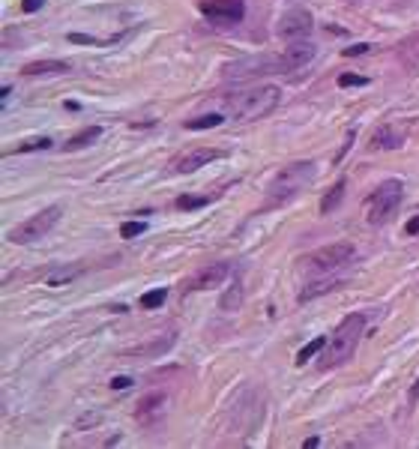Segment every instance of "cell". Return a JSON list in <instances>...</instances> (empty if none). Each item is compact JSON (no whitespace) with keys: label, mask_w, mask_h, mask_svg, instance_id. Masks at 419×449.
I'll list each match as a JSON object with an SVG mask.
<instances>
[{"label":"cell","mask_w":419,"mask_h":449,"mask_svg":"<svg viewBox=\"0 0 419 449\" xmlns=\"http://www.w3.org/2000/svg\"><path fill=\"white\" fill-rule=\"evenodd\" d=\"M165 300H168V291H165V288H156V291H147V293H144L138 303H141V309H159L162 303H165Z\"/></svg>","instance_id":"obj_25"},{"label":"cell","mask_w":419,"mask_h":449,"mask_svg":"<svg viewBox=\"0 0 419 449\" xmlns=\"http://www.w3.org/2000/svg\"><path fill=\"white\" fill-rule=\"evenodd\" d=\"M42 3H45V0H21V12H36V10H42Z\"/></svg>","instance_id":"obj_30"},{"label":"cell","mask_w":419,"mask_h":449,"mask_svg":"<svg viewBox=\"0 0 419 449\" xmlns=\"http://www.w3.org/2000/svg\"><path fill=\"white\" fill-rule=\"evenodd\" d=\"M144 231H147V224H144V222H123V224H120V237H123V240H132V237L144 234Z\"/></svg>","instance_id":"obj_26"},{"label":"cell","mask_w":419,"mask_h":449,"mask_svg":"<svg viewBox=\"0 0 419 449\" xmlns=\"http://www.w3.org/2000/svg\"><path fill=\"white\" fill-rule=\"evenodd\" d=\"M276 30H279V36L288 39V42H303V39L314 30V19H312L309 10L297 6V10H288V12L279 15Z\"/></svg>","instance_id":"obj_7"},{"label":"cell","mask_w":419,"mask_h":449,"mask_svg":"<svg viewBox=\"0 0 419 449\" xmlns=\"http://www.w3.org/2000/svg\"><path fill=\"white\" fill-rule=\"evenodd\" d=\"M398 60L410 69V72H419V33L407 36V39L398 45Z\"/></svg>","instance_id":"obj_15"},{"label":"cell","mask_w":419,"mask_h":449,"mask_svg":"<svg viewBox=\"0 0 419 449\" xmlns=\"http://www.w3.org/2000/svg\"><path fill=\"white\" fill-rule=\"evenodd\" d=\"M354 258H356L354 243H330V246L314 249L312 255H305L303 258V267L309 273H336L345 264L354 261Z\"/></svg>","instance_id":"obj_6"},{"label":"cell","mask_w":419,"mask_h":449,"mask_svg":"<svg viewBox=\"0 0 419 449\" xmlns=\"http://www.w3.org/2000/svg\"><path fill=\"white\" fill-rule=\"evenodd\" d=\"M314 177H318V165H314L312 159L290 162V165H285L276 177H272V183L267 186V201H270V207L294 201V198L303 192L305 186H312Z\"/></svg>","instance_id":"obj_3"},{"label":"cell","mask_w":419,"mask_h":449,"mask_svg":"<svg viewBox=\"0 0 419 449\" xmlns=\"http://www.w3.org/2000/svg\"><path fill=\"white\" fill-rule=\"evenodd\" d=\"M318 443H321V440H318V437H309V440H305V443H303V446H305V449H314V446H318Z\"/></svg>","instance_id":"obj_34"},{"label":"cell","mask_w":419,"mask_h":449,"mask_svg":"<svg viewBox=\"0 0 419 449\" xmlns=\"http://www.w3.org/2000/svg\"><path fill=\"white\" fill-rule=\"evenodd\" d=\"M239 306H243V282L237 279V282L225 291V297L219 300V309H222V312H237Z\"/></svg>","instance_id":"obj_18"},{"label":"cell","mask_w":419,"mask_h":449,"mask_svg":"<svg viewBox=\"0 0 419 449\" xmlns=\"http://www.w3.org/2000/svg\"><path fill=\"white\" fill-rule=\"evenodd\" d=\"M129 384H132V377H114V381H111V390H126Z\"/></svg>","instance_id":"obj_32"},{"label":"cell","mask_w":419,"mask_h":449,"mask_svg":"<svg viewBox=\"0 0 419 449\" xmlns=\"http://www.w3.org/2000/svg\"><path fill=\"white\" fill-rule=\"evenodd\" d=\"M323 348H327V339H323V335H318V339H312V342L305 344L303 351L297 353V366H305V359H312L314 353H321Z\"/></svg>","instance_id":"obj_24"},{"label":"cell","mask_w":419,"mask_h":449,"mask_svg":"<svg viewBox=\"0 0 419 449\" xmlns=\"http://www.w3.org/2000/svg\"><path fill=\"white\" fill-rule=\"evenodd\" d=\"M78 273H81V267H57V270H51L45 275V284H48V288H60V284L72 282Z\"/></svg>","instance_id":"obj_20"},{"label":"cell","mask_w":419,"mask_h":449,"mask_svg":"<svg viewBox=\"0 0 419 449\" xmlns=\"http://www.w3.org/2000/svg\"><path fill=\"white\" fill-rule=\"evenodd\" d=\"M201 12L216 28H234V24L243 21L246 3L243 0H207V3H201Z\"/></svg>","instance_id":"obj_8"},{"label":"cell","mask_w":419,"mask_h":449,"mask_svg":"<svg viewBox=\"0 0 419 449\" xmlns=\"http://www.w3.org/2000/svg\"><path fill=\"white\" fill-rule=\"evenodd\" d=\"M405 234H410V237H416L419 234V216H413L407 224H405Z\"/></svg>","instance_id":"obj_31"},{"label":"cell","mask_w":419,"mask_h":449,"mask_svg":"<svg viewBox=\"0 0 419 449\" xmlns=\"http://www.w3.org/2000/svg\"><path fill=\"white\" fill-rule=\"evenodd\" d=\"M99 135H102V126H87V129H81L78 135H72L69 141L63 144V153H72V150H81V147H90L93 141H99Z\"/></svg>","instance_id":"obj_16"},{"label":"cell","mask_w":419,"mask_h":449,"mask_svg":"<svg viewBox=\"0 0 419 449\" xmlns=\"http://www.w3.org/2000/svg\"><path fill=\"white\" fill-rule=\"evenodd\" d=\"M210 201H216V195H180L177 207L180 210H198V207H207Z\"/></svg>","instance_id":"obj_22"},{"label":"cell","mask_w":419,"mask_h":449,"mask_svg":"<svg viewBox=\"0 0 419 449\" xmlns=\"http://www.w3.org/2000/svg\"><path fill=\"white\" fill-rule=\"evenodd\" d=\"M372 45H365V42H359V45H354V48H345L341 51V54L345 57H359V54H365V51H369Z\"/></svg>","instance_id":"obj_29"},{"label":"cell","mask_w":419,"mask_h":449,"mask_svg":"<svg viewBox=\"0 0 419 449\" xmlns=\"http://www.w3.org/2000/svg\"><path fill=\"white\" fill-rule=\"evenodd\" d=\"M416 401H419V377H416L413 390H410V404H416Z\"/></svg>","instance_id":"obj_33"},{"label":"cell","mask_w":419,"mask_h":449,"mask_svg":"<svg viewBox=\"0 0 419 449\" xmlns=\"http://www.w3.org/2000/svg\"><path fill=\"white\" fill-rule=\"evenodd\" d=\"M228 275H230V264H225V261L210 264V267H204V270H198L195 275H189V279L183 282V293H195V291L219 288V284L225 282Z\"/></svg>","instance_id":"obj_10"},{"label":"cell","mask_w":419,"mask_h":449,"mask_svg":"<svg viewBox=\"0 0 419 449\" xmlns=\"http://www.w3.org/2000/svg\"><path fill=\"white\" fill-rule=\"evenodd\" d=\"M345 189H347V180H345V177H341V180H339V183H336V186H332V189H330V192H327V195H323V198H321V213H332V210H336V207L341 204V198H345Z\"/></svg>","instance_id":"obj_19"},{"label":"cell","mask_w":419,"mask_h":449,"mask_svg":"<svg viewBox=\"0 0 419 449\" xmlns=\"http://www.w3.org/2000/svg\"><path fill=\"white\" fill-rule=\"evenodd\" d=\"M222 156H225V153L213 150V147H189V150H183L180 156L171 159V174H192V171H198L207 165V162L222 159Z\"/></svg>","instance_id":"obj_9"},{"label":"cell","mask_w":419,"mask_h":449,"mask_svg":"<svg viewBox=\"0 0 419 449\" xmlns=\"http://www.w3.org/2000/svg\"><path fill=\"white\" fill-rule=\"evenodd\" d=\"M60 216H63V210L54 204V207H45V210H39L36 216H30V219H24V222H19L15 228L6 234V240L10 243H36V240H42L48 234L51 228L60 222Z\"/></svg>","instance_id":"obj_5"},{"label":"cell","mask_w":419,"mask_h":449,"mask_svg":"<svg viewBox=\"0 0 419 449\" xmlns=\"http://www.w3.org/2000/svg\"><path fill=\"white\" fill-rule=\"evenodd\" d=\"M365 84H369V79H363V75H339V87H365Z\"/></svg>","instance_id":"obj_27"},{"label":"cell","mask_w":419,"mask_h":449,"mask_svg":"<svg viewBox=\"0 0 419 449\" xmlns=\"http://www.w3.org/2000/svg\"><path fill=\"white\" fill-rule=\"evenodd\" d=\"M339 279H321V282H312V284H305L303 291H299V303H309V300H314V297H323V293H330V291H336L339 288Z\"/></svg>","instance_id":"obj_17"},{"label":"cell","mask_w":419,"mask_h":449,"mask_svg":"<svg viewBox=\"0 0 419 449\" xmlns=\"http://www.w3.org/2000/svg\"><path fill=\"white\" fill-rule=\"evenodd\" d=\"M51 144H54V141H51V138H45V135H42V138H30V141L19 144V147H15V150H6V156H12V153H33V150H48Z\"/></svg>","instance_id":"obj_23"},{"label":"cell","mask_w":419,"mask_h":449,"mask_svg":"<svg viewBox=\"0 0 419 449\" xmlns=\"http://www.w3.org/2000/svg\"><path fill=\"white\" fill-rule=\"evenodd\" d=\"M66 39H69V42H78V45H102V39L87 36V33H69Z\"/></svg>","instance_id":"obj_28"},{"label":"cell","mask_w":419,"mask_h":449,"mask_svg":"<svg viewBox=\"0 0 419 449\" xmlns=\"http://www.w3.org/2000/svg\"><path fill=\"white\" fill-rule=\"evenodd\" d=\"M72 72V63H66V60H36V63H28L21 69V75H28V79H39V75H66Z\"/></svg>","instance_id":"obj_14"},{"label":"cell","mask_w":419,"mask_h":449,"mask_svg":"<svg viewBox=\"0 0 419 449\" xmlns=\"http://www.w3.org/2000/svg\"><path fill=\"white\" fill-rule=\"evenodd\" d=\"M407 132H410L407 123H383L372 132L369 150H398L407 141Z\"/></svg>","instance_id":"obj_11"},{"label":"cell","mask_w":419,"mask_h":449,"mask_svg":"<svg viewBox=\"0 0 419 449\" xmlns=\"http://www.w3.org/2000/svg\"><path fill=\"white\" fill-rule=\"evenodd\" d=\"M314 54H318V48L312 45V42H290V45L281 51V57H279V66H281V72H297V69H303V66H309Z\"/></svg>","instance_id":"obj_13"},{"label":"cell","mask_w":419,"mask_h":449,"mask_svg":"<svg viewBox=\"0 0 419 449\" xmlns=\"http://www.w3.org/2000/svg\"><path fill=\"white\" fill-rule=\"evenodd\" d=\"M363 330H365V315H347L345 321L336 326V333L330 335L327 348H323V357H321V368L345 366V362L356 353V344H359V339H363Z\"/></svg>","instance_id":"obj_2"},{"label":"cell","mask_w":419,"mask_h":449,"mask_svg":"<svg viewBox=\"0 0 419 449\" xmlns=\"http://www.w3.org/2000/svg\"><path fill=\"white\" fill-rule=\"evenodd\" d=\"M165 401H168L165 393H147L144 399H138V404H135V419H138V426L156 428L162 413H165Z\"/></svg>","instance_id":"obj_12"},{"label":"cell","mask_w":419,"mask_h":449,"mask_svg":"<svg viewBox=\"0 0 419 449\" xmlns=\"http://www.w3.org/2000/svg\"><path fill=\"white\" fill-rule=\"evenodd\" d=\"M222 123H225V117H222V114H201V117L186 120V129H192V132H201V129H216Z\"/></svg>","instance_id":"obj_21"},{"label":"cell","mask_w":419,"mask_h":449,"mask_svg":"<svg viewBox=\"0 0 419 449\" xmlns=\"http://www.w3.org/2000/svg\"><path fill=\"white\" fill-rule=\"evenodd\" d=\"M401 198H405L401 180H383V183H378V189H374L369 195V201H365V219H369V224L389 222L401 207Z\"/></svg>","instance_id":"obj_4"},{"label":"cell","mask_w":419,"mask_h":449,"mask_svg":"<svg viewBox=\"0 0 419 449\" xmlns=\"http://www.w3.org/2000/svg\"><path fill=\"white\" fill-rule=\"evenodd\" d=\"M281 102V90L272 87V84H261V87H252V90H243V93H234L230 99L222 102V111L228 117L239 120V123H252V120H261L272 114Z\"/></svg>","instance_id":"obj_1"}]
</instances>
